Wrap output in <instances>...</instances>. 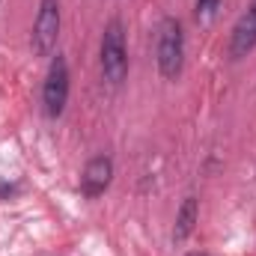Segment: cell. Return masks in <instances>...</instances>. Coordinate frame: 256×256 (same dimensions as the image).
<instances>
[{
    "label": "cell",
    "mask_w": 256,
    "mask_h": 256,
    "mask_svg": "<svg viewBox=\"0 0 256 256\" xmlns=\"http://www.w3.org/2000/svg\"><path fill=\"white\" fill-rule=\"evenodd\" d=\"M155 63H158L161 78H167V80H176L182 74V66H185V30H182V21L173 18V15L161 18V24H158Z\"/></svg>",
    "instance_id": "6da1fadb"
},
{
    "label": "cell",
    "mask_w": 256,
    "mask_h": 256,
    "mask_svg": "<svg viewBox=\"0 0 256 256\" xmlns=\"http://www.w3.org/2000/svg\"><path fill=\"white\" fill-rule=\"evenodd\" d=\"M98 66L102 78L110 86H120L128 74V48H126V24L122 18H110L102 33V48H98Z\"/></svg>",
    "instance_id": "7a4b0ae2"
},
{
    "label": "cell",
    "mask_w": 256,
    "mask_h": 256,
    "mask_svg": "<svg viewBox=\"0 0 256 256\" xmlns=\"http://www.w3.org/2000/svg\"><path fill=\"white\" fill-rule=\"evenodd\" d=\"M60 24H63L60 0H39V12H36L33 33H30L33 51H36L39 57H51V54H54L57 39H60Z\"/></svg>",
    "instance_id": "3957f363"
},
{
    "label": "cell",
    "mask_w": 256,
    "mask_h": 256,
    "mask_svg": "<svg viewBox=\"0 0 256 256\" xmlns=\"http://www.w3.org/2000/svg\"><path fill=\"white\" fill-rule=\"evenodd\" d=\"M66 102H68V63H66L63 54H57L48 66V74H45V84H42V110H45V116H51V120L63 116Z\"/></svg>",
    "instance_id": "277c9868"
},
{
    "label": "cell",
    "mask_w": 256,
    "mask_h": 256,
    "mask_svg": "<svg viewBox=\"0 0 256 256\" xmlns=\"http://www.w3.org/2000/svg\"><path fill=\"white\" fill-rule=\"evenodd\" d=\"M254 48H256V0H250L248 9H244V12L238 15V21L232 24L226 54H230V60H244Z\"/></svg>",
    "instance_id": "5b68a950"
},
{
    "label": "cell",
    "mask_w": 256,
    "mask_h": 256,
    "mask_svg": "<svg viewBox=\"0 0 256 256\" xmlns=\"http://www.w3.org/2000/svg\"><path fill=\"white\" fill-rule=\"evenodd\" d=\"M114 182V158L110 155H96L86 161L84 173H80V191L86 200H96L110 188Z\"/></svg>",
    "instance_id": "8992f818"
},
{
    "label": "cell",
    "mask_w": 256,
    "mask_h": 256,
    "mask_svg": "<svg viewBox=\"0 0 256 256\" xmlns=\"http://www.w3.org/2000/svg\"><path fill=\"white\" fill-rule=\"evenodd\" d=\"M196 220H200V202H196L194 194H188V196L182 200L179 212H176V226H173V242H176V244H182V242L191 236L194 226H196Z\"/></svg>",
    "instance_id": "52a82bcc"
},
{
    "label": "cell",
    "mask_w": 256,
    "mask_h": 256,
    "mask_svg": "<svg viewBox=\"0 0 256 256\" xmlns=\"http://www.w3.org/2000/svg\"><path fill=\"white\" fill-rule=\"evenodd\" d=\"M218 6H220V0H196V9H194V12H196L200 21H208V18L218 12Z\"/></svg>",
    "instance_id": "ba28073f"
},
{
    "label": "cell",
    "mask_w": 256,
    "mask_h": 256,
    "mask_svg": "<svg viewBox=\"0 0 256 256\" xmlns=\"http://www.w3.org/2000/svg\"><path fill=\"white\" fill-rule=\"evenodd\" d=\"M188 256H208V254H200V250H196V254H188Z\"/></svg>",
    "instance_id": "9c48e42d"
}]
</instances>
